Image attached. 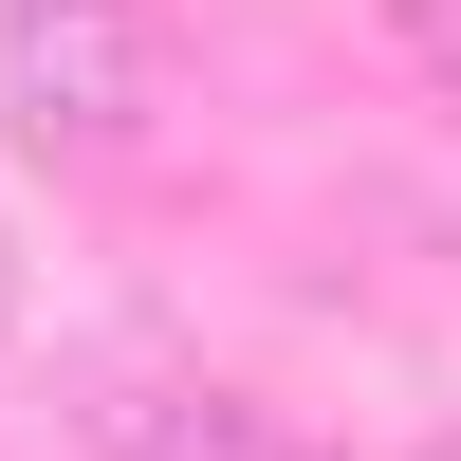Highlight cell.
Here are the masks:
<instances>
[{"instance_id":"6da1fadb","label":"cell","mask_w":461,"mask_h":461,"mask_svg":"<svg viewBox=\"0 0 461 461\" xmlns=\"http://www.w3.org/2000/svg\"><path fill=\"white\" fill-rule=\"evenodd\" d=\"M0 111L56 185H111L148 167L167 130V19L148 0H0Z\"/></svg>"},{"instance_id":"7a4b0ae2","label":"cell","mask_w":461,"mask_h":461,"mask_svg":"<svg viewBox=\"0 0 461 461\" xmlns=\"http://www.w3.org/2000/svg\"><path fill=\"white\" fill-rule=\"evenodd\" d=\"M56 406H74L93 461H314L258 388H221V369L167 351V332H93V351L56 369Z\"/></svg>"},{"instance_id":"3957f363","label":"cell","mask_w":461,"mask_h":461,"mask_svg":"<svg viewBox=\"0 0 461 461\" xmlns=\"http://www.w3.org/2000/svg\"><path fill=\"white\" fill-rule=\"evenodd\" d=\"M388 19H406V56H425L443 93H461V0H388Z\"/></svg>"},{"instance_id":"277c9868","label":"cell","mask_w":461,"mask_h":461,"mask_svg":"<svg viewBox=\"0 0 461 461\" xmlns=\"http://www.w3.org/2000/svg\"><path fill=\"white\" fill-rule=\"evenodd\" d=\"M0 332H19V240H0Z\"/></svg>"},{"instance_id":"5b68a950","label":"cell","mask_w":461,"mask_h":461,"mask_svg":"<svg viewBox=\"0 0 461 461\" xmlns=\"http://www.w3.org/2000/svg\"><path fill=\"white\" fill-rule=\"evenodd\" d=\"M425 461H461V443H425Z\"/></svg>"}]
</instances>
